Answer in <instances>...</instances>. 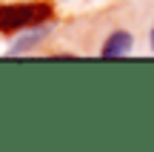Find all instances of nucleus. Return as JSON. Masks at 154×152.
<instances>
[{"label": "nucleus", "instance_id": "1", "mask_svg": "<svg viewBox=\"0 0 154 152\" xmlns=\"http://www.w3.org/2000/svg\"><path fill=\"white\" fill-rule=\"evenodd\" d=\"M54 9L49 3H3L0 6V32L3 34H14V32H26V29L43 26L51 20Z\"/></svg>", "mask_w": 154, "mask_h": 152}, {"label": "nucleus", "instance_id": "2", "mask_svg": "<svg viewBox=\"0 0 154 152\" xmlns=\"http://www.w3.org/2000/svg\"><path fill=\"white\" fill-rule=\"evenodd\" d=\"M128 52H131V34L120 29V32H111L109 37H106L100 55L103 57H123V55H128Z\"/></svg>", "mask_w": 154, "mask_h": 152}, {"label": "nucleus", "instance_id": "3", "mask_svg": "<svg viewBox=\"0 0 154 152\" xmlns=\"http://www.w3.org/2000/svg\"><path fill=\"white\" fill-rule=\"evenodd\" d=\"M43 34H46V29L34 26V32H32V34H26L23 40H17V43H11L9 55H23V52H29V49H32L34 43H40V40H43Z\"/></svg>", "mask_w": 154, "mask_h": 152}, {"label": "nucleus", "instance_id": "4", "mask_svg": "<svg viewBox=\"0 0 154 152\" xmlns=\"http://www.w3.org/2000/svg\"><path fill=\"white\" fill-rule=\"evenodd\" d=\"M151 52H154V29H151Z\"/></svg>", "mask_w": 154, "mask_h": 152}]
</instances>
